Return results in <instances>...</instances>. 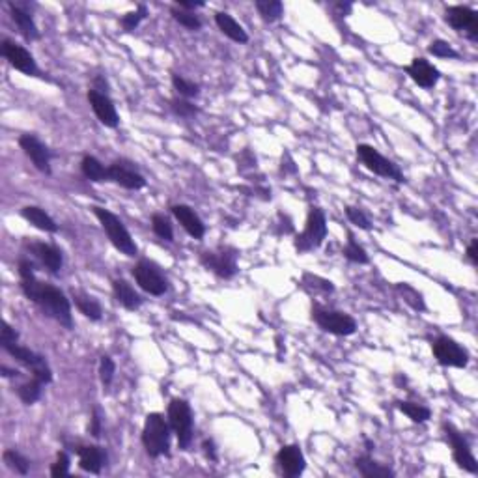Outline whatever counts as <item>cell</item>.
Here are the masks:
<instances>
[{
	"instance_id": "28",
	"label": "cell",
	"mask_w": 478,
	"mask_h": 478,
	"mask_svg": "<svg viewBox=\"0 0 478 478\" xmlns=\"http://www.w3.org/2000/svg\"><path fill=\"white\" fill-rule=\"evenodd\" d=\"M71 297H73V303H75L77 309L81 310V314H84L92 321L101 320L103 310H101V305L97 303V299H94L92 296H86V294H82V291H73Z\"/></svg>"
},
{
	"instance_id": "5",
	"label": "cell",
	"mask_w": 478,
	"mask_h": 478,
	"mask_svg": "<svg viewBox=\"0 0 478 478\" xmlns=\"http://www.w3.org/2000/svg\"><path fill=\"white\" fill-rule=\"evenodd\" d=\"M357 157L361 159V163L365 164L366 169L378 174L387 180H394L396 183H405V176L402 174V170L398 169V164H394L390 159L383 157L374 146L358 144L357 146Z\"/></svg>"
},
{
	"instance_id": "52",
	"label": "cell",
	"mask_w": 478,
	"mask_h": 478,
	"mask_svg": "<svg viewBox=\"0 0 478 478\" xmlns=\"http://www.w3.org/2000/svg\"><path fill=\"white\" fill-rule=\"evenodd\" d=\"M0 372H2V376H4V378H13V376H19V372L10 370L8 366H2V368H0Z\"/></svg>"
},
{
	"instance_id": "2",
	"label": "cell",
	"mask_w": 478,
	"mask_h": 478,
	"mask_svg": "<svg viewBox=\"0 0 478 478\" xmlns=\"http://www.w3.org/2000/svg\"><path fill=\"white\" fill-rule=\"evenodd\" d=\"M92 211H94L95 217L99 219L101 227H103V230H105V233H107V238L111 239V243H113V245L116 247L122 254L129 256V258L137 256L139 249H137V245H135L131 233L127 232L126 224H124V222H122V220H120L113 211H108V209L105 208L94 206Z\"/></svg>"
},
{
	"instance_id": "25",
	"label": "cell",
	"mask_w": 478,
	"mask_h": 478,
	"mask_svg": "<svg viewBox=\"0 0 478 478\" xmlns=\"http://www.w3.org/2000/svg\"><path fill=\"white\" fill-rule=\"evenodd\" d=\"M10 12H12V19L13 23L17 25L19 32L23 34V38L28 39V41H34V39H39V30L32 15L26 10L19 6V4H10Z\"/></svg>"
},
{
	"instance_id": "29",
	"label": "cell",
	"mask_w": 478,
	"mask_h": 478,
	"mask_svg": "<svg viewBox=\"0 0 478 478\" xmlns=\"http://www.w3.org/2000/svg\"><path fill=\"white\" fill-rule=\"evenodd\" d=\"M81 170L84 176L88 178L90 182L101 183V182H111V176H108V166L101 163L99 159L92 157V155H86L82 159Z\"/></svg>"
},
{
	"instance_id": "50",
	"label": "cell",
	"mask_w": 478,
	"mask_h": 478,
	"mask_svg": "<svg viewBox=\"0 0 478 478\" xmlns=\"http://www.w3.org/2000/svg\"><path fill=\"white\" fill-rule=\"evenodd\" d=\"M204 6V2H185V0H180L178 2V8H182L185 12H191V10H196V8Z\"/></svg>"
},
{
	"instance_id": "47",
	"label": "cell",
	"mask_w": 478,
	"mask_h": 478,
	"mask_svg": "<svg viewBox=\"0 0 478 478\" xmlns=\"http://www.w3.org/2000/svg\"><path fill=\"white\" fill-rule=\"evenodd\" d=\"M90 434L94 435L95 439L101 435V415H99V409L95 408L94 411H92V424H90Z\"/></svg>"
},
{
	"instance_id": "16",
	"label": "cell",
	"mask_w": 478,
	"mask_h": 478,
	"mask_svg": "<svg viewBox=\"0 0 478 478\" xmlns=\"http://www.w3.org/2000/svg\"><path fill=\"white\" fill-rule=\"evenodd\" d=\"M19 146L23 148L26 155L30 157V161L39 172L50 174V151L36 135H30V133L23 135L19 139Z\"/></svg>"
},
{
	"instance_id": "35",
	"label": "cell",
	"mask_w": 478,
	"mask_h": 478,
	"mask_svg": "<svg viewBox=\"0 0 478 478\" xmlns=\"http://www.w3.org/2000/svg\"><path fill=\"white\" fill-rule=\"evenodd\" d=\"M2 458H4V461H6V466L10 469L19 472V475H26L28 469H30V461L23 454L17 452V450H6V452L2 454Z\"/></svg>"
},
{
	"instance_id": "7",
	"label": "cell",
	"mask_w": 478,
	"mask_h": 478,
	"mask_svg": "<svg viewBox=\"0 0 478 478\" xmlns=\"http://www.w3.org/2000/svg\"><path fill=\"white\" fill-rule=\"evenodd\" d=\"M327 236V220L325 215L320 208H310L309 219H307V227L299 236L296 238V249L299 252H309L312 249L323 243V239Z\"/></svg>"
},
{
	"instance_id": "32",
	"label": "cell",
	"mask_w": 478,
	"mask_h": 478,
	"mask_svg": "<svg viewBox=\"0 0 478 478\" xmlns=\"http://www.w3.org/2000/svg\"><path fill=\"white\" fill-rule=\"evenodd\" d=\"M398 409L402 411L403 415H408L409 419L413 422H426L432 417V411L428 408H424L422 403H415V402H398L396 403Z\"/></svg>"
},
{
	"instance_id": "45",
	"label": "cell",
	"mask_w": 478,
	"mask_h": 478,
	"mask_svg": "<svg viewBox=\"0 0 478 478\" xmlns=\"http://www.w3.org/2000/svg\"><path fill=\"white\" fill-rule=\"evenodd\" d=\"M303 284H307V286H310V288L321 289V291H325V294H331V291L334 289L333 283H329V280H325V278L314 277V275H305V277H303Z\"/></svg>"
},
{
	"instance_id": "48",
	"label": "cell",
	"mask_w": 478,
	"mask_h": 478,
	"mask_svg": "<svg viewBox=\"0 0 478 478\" xmlns=\"http://www.w3.org/2000/svg\"><path fill=\"white\" fill-rule=\"evenodd\" d=\"M467 258L472 265H478V239H472L471 245L467 247Z\"/></svg>"
},
{
	"instance_id": "40",
	"label": "cell",
	"mask_w": 478,
	"mask_h": 478,
	"mask_svg": "<svg viewBox=\"0 0 478 478\" xmlns=\"http://www.w3.org/2000/svg\"><path fill=\"white\" fill-rule=\"evenodd\" d=\"M170 108L174 111V114H178V116H182V118H193V116H196L198 114V107H195L191 101L187 99H170Z\"/></svg>"
},
{
	"instance_id": "41",
	"label": "cell",
	"mask_w": 478,
	"mask_h": 478,
	"mask_svg": "<svg viewBox=\"0 0 478 478\" xmlns=\"http://www.w3.org/2000/svg\"><path fill=\"white\" fill-rule=\"evenodd\" d=\"M114 372H116L114 361L108 355H103L99 361V378L101 383L105 385V387H111V383H113Z\"/></svg>"
},
{
	"instance_id": "19",
	"label": "cell",
	"mask_w": 478,
	"mask_h": 478,
	"mask_svg": "<svg viewBox=\"0 0 478 478\" xmlns=\"http://www.w3.org/2000/svg\"><path fill=\"white\" fill-rule=\"evenodd\" d=\"M277 463L286 477H299L305 471V456L297 445H286L277 452Z\"/></svg>"
},
{
	"instance_id": "26",
	"label": "cell",
	"mask_w": 478,
	"mask_h": 478,
	"mask_svg": "<svg viewBox=\"0 0 478 478\" xmlns=\"http://www.w3.org/2000/svg\"><path fill=\"white\" fill-rule=\"evenodd\" d=\"M21 215H23V219L28 220L32 227H36L38 230L50 233H55L58 230V224L52 220V217L45 209L38 208V206H26V208L21 209Z\"/></svg>"
},
{
	"instance_id": "8",
	"label": "cell",
	"mask_w": 478,
	"mask_h": 478,
	"mask_svg": "<svg viewBox=\"0 0 478 478\" xmlns=\"http://www.w3.org/2000/svg\"><path fill=\"white\" fill-rule=\"evenodd\" d=\"M133 277L140 288L150 296H163L169 289V280L164 277L157 265L150 260H140L139 264L133 267Z\"/></svg>"
},
{
	"instance_id": "42",
	"label": "cell",
	"mask_w": 478,
	"mask_h": 478,
	"mask_svg": "<svg viewBox=\"0 0 478 478\" xmlns=\"http://www.w3.org/2000/svg\"><path fill=\"white\" fill-rule=\"evenodd\" d=\"M430 55H434L437 58H458V52L450 47V44L443 41V39H435L428 47Z\"/></svg>"
},
{
	"instance_id": "53",
	"label": "cell",
	"mask_w": 478,
	"mask_h": 478,
	"mask_svg": "<svg viewBox=\"0 0 478 478\" xmlns=\"http://www.w3.org/2000/svg\"><path fill=\"white\" fill-rule=\"evenodd\" d=\"M366 450H374V443L366 439Z\"/></svg>"
},
{
	"instance_id": "15",
	"label": "cell",
	"mask_w": 478,
	"mask_h": 478,
	"mask_svg": "<svg viewBox=\"0 0 478 478\" xmlns=\"http://www.w3.org/2000/svg\"><path fill=\"white\" fill-rule=\"evenodd\" d=\"M108 176H111V182L118 183L124 189L129 191H139L146 185L144 176L133 166V163L124 161V159L122 161H114L108 166Z\"/></svg>"
},
{
	"instance_id": "21",
	"label": "cell",
	"mask_w": 478,
	"mask_h": 478,
	"mask_svg": "<svg viewBox=\"0 0 478 478\" xmlns=\"http://www.w3.org/2000/svg\"><path fill=\"white\" fill-rule=\"evenodd\" d=\"M77 454H79V466H81L82 471H88L92 475H99L103 466L107 463V452L95 445L79 447Z\"/></svg>"
},
{
	"instance_id": "14",
	"label": "cell",
	"mask_w": 478,
	"mask_h": 478,
	"mask_svg": "<svg viewBox=\"0 0 478 478\" xmlns=\"http://www.w3.org/2000/svg\"><path fill=\"white\" fill-rule=\"evenodd\" d=\"M445 21L472 41L478 39V13L469 6H450L445 13Z\"/></svg>"
},
{
	"instance_id": "33",
	"label": "cell",
	"mask_w": 478,
	"mask_h": 478,
	"mask_svg": "<svg viewBox=\"0 0 478 478\" xmlns=\"http://www.w3.org/2000/svg\"><path fill=\"white\" fill-rule=\"evenodd\" d=\"M396 289L402 294L403 301L408 303L409 307L413 310H424L426 309V305H424V299H422V294L419 291V289H415L413 286H409V284L405 283H400L396 284Z\"/></svg>"
},
{
	"instance_id": "27",
	"label": "cell",
	"mask_w": 478,
	"mask_h": 478,
	"mask_svg": "<svg viewBox=\"0 0 478 478\" xmlns=\"http://www.w3.org/2000/svg\"><path fill=\"white\" fill-rule=\"evenodd\" d=\"M355 467L357 471L366 478H389L394 477V471L390 467L378 463L376 459H372L370 456H358L355 459Z\"/></svg>"
},
{
	"instance_id": "31",
	"label": "cell",
	"mask_w": 478,
	"mask_h": 478,
	"mask_svg": "<svg viewBox=\"0 0 478 478\" xmlns=\"http://www.w3.org/2000/svg\"><path fill=\"white\" fill-rule=\"evenodd\" d=\"M41 387H44V383L36 378H32L30 381L19 385L17 387V394H19L21 402L26 403V405H32V403L38 402L39 398H41Z\"/></svg>"
},
{
	"instance_id": "34",
	"label": "cell",
	"mask_w": 478,
	"mask_h": 478,
	"mask_svg": "<svg viewBox=\"0 0 478 478\" xmlns=\"http://www.w3.org/2000/svg\"><path fill=\"white\" fill-rule=\"evenodd\" d=\"M172 84H174V88L180 92V95L182 97H196V95H200V84H196L195 81H189V79H185V77L178 75V73H172Z\"/></svg>"
},
{
	"instance_id": "30",
	"label": "cell",
	"mask_w": 478,
	"mask_h": 478,
	"mask_svg": "<svg viewBox=\"0 0 478 478\" xmlns=\"http://www.w3.org/2000/svg\"><path fill=\"white\" fill-rule=\"evenodd\" d=\"M254 6L265 23H275L283 17L284 4L280 0H256Z\"/></svg>"
},
{
	"instance_id": "24",
	"label": "cell",
	"mask_w": 478,
	"mask_h": 478,
	"mask_svg": "<svg viewBox=\"0 0 478 478\" xmlns=\"http://www.w3.org/2000/svg\"><path fill=\"white\" fill-rule=\"evenodd\" d=\"M215 23H217V26L220 28V32H222L227 38L236 41V44H247V41H249V34L245 32V28L239 25L238 21L233 19L230 13H215Z\"/></svg>"
},
{
	"instance_id": "38",
	"label": "cell",
	"mask_w": 478,
	"mask_h": 478,
	"mask_svg": "<svg viewBox=\"0 0 478 478\" xmlns=\"http://www.w3.org/2000/svg\"><path fill=\"white\" fill-rule=\"evenodd\" d=\"M148 17V8L144 6V4H140L135 12H129L126 13L122 19H120V25H122V28L126 32H133L137 26H139V23L142 19H146Z\"/></svg>"
},
{
	"instance_id": "10",
	"label": "cell",
	"mask_w": 478,
	"mask_h": 478,
	"mask_svg": "<svg viewBox=\"0 0 478 478\" xmlns=\"http://www.w3.org/2000/svg\"><path fill=\"white\" fill-rule=\"evenodd\" d=\"M432 350L439 365L452 366V368H466L469 365V352L450 336H445V334L437 336L432 344Z\"/></svg>"
},
{
	"instance_id": "20",
	"label": "cell",
	"mask_w": 478,
	"mask_h": 478,
	"mask_svg": "<svg viewBox=\"0 0 478 478\" xmlns=\"http://www.w3.org/2000/svg\"><path fill=\"white\" fill-rule=\"evenodd\" d=\"M170 209H172V215L176 217L178 222L182 224L183 230L189 233L191 238H204L206 227H204V222H202V219L198 217L195 209L191 208V206H185V204H176V206H172Z\"/></svg>"
},
{
	"instance_id": "46",
	"label": "cell",
	"mask_w": 478,
	"mask_h": 478,
	"mask_svg": "<svg viewBox=\"0 0 478 478\" xmlns=\"http://www.w3.org/2000/svg\"><path fill=\"white\" fill-rule=\"evenodd\" d=\"M17 338H19V333H17V331H15L8 321H4V325H2V336H0V344H2V347L10 346V344H15Z\"/></svg>"
},
{
	"instance_id": "37",
	"label": "cell",
	"mask_w": 478,
	"mask_h": 478,
	"mask_svg": "<svg viewBox=\"0 0 478 478\" xmlns=\"http://www.w3.org/2000/svg\"><path fill=\"white\" fill-rule=\"evenodd\" d=\"M170 13H172L174 21H178L180 25L185 26L187 30H198V28L202 26V21L198 19L193 12H185V10H182V8L174 6L172 10H170Z\"/></svg>"
},
{
	"instance_id": "9",
	"label": "cell",
	"mask_w": 478,
	"mask_h": 478,
	"mask_svg": "<svg viewBox=\"0 0 478 478\" xmlns=\"http://www.w3.org/2000/svg\"><path fill=\"white\" fill-rule=\"evenodd\" d=\"M4 350H6L15 361H19L21 365L26 366V368L32 372V378L39 379L44 385L52 381V372H50L45 357L38 355L36 352H32L30 347L19 346V344L15 342V344H10V346L4 347Z\"/></svg>"
},
{
	"instance_id": "1",
	"label": "cell",
	"mask_w": 478,
	"mask_h": 478,
	"mask_svg": "<svg viewBox=\"0 0 478 478\" xmlns=\"http://www.w3.org/2000/svg\"><path fill=\"white\" fill-rule=\"evenodd\" d=\"M19 275L23 294L32 303H36L39 309L44 310L45 316L57 320L66 329L73 327L70 299L64 296L62 289L55 288L50 284L39 283L38 278L34 277V265L30 262H25V264L19 265Z\"/></svg>"
},
{
	"instance_id": "13",
	"label": "cell",
	"mask_w": 478,
	"mask_h": 478,
	"mask_svg": "<svg viewBox=\"0 0 478 478\" xmlns=\"http://www.w3.org/2000/svg\"><path fill=\"white\" fill-rule=\"evenodd\" d=\"M0 52H2V57L10 62V66L15 68L17 71H21V73L32 77L39 75L38 64H36L34 57H32L25 47H21V45H17L15 41H12V39H2Z\"/></svg>"
},
{
	"instance_id": "22",
	"label": "cell",
	"mask_w": 478,
	"mask_h": 478,
	"mask_svg": "<svg viewBox=\"0 0 478 478\" xmlns=\"http://www.w3.org/2000/svg\"><path fill=\"white\" fill-rule=\"evenodd\" d=\"M30 251L36 254V258L41 262V265L49 273H52V275L60 273L64 264V256L60 249H57L55 245H49V243H34V245H30Z\"/></svg>"
},
{
	"instance_id": "17",
	"label": "cell",
	"mask_w": 478,
	"mask_h": 478,
	"mask_svg": "<svg viewBox=\"0 0 478 478\" xmlns=\"http://www.w3.org/2000/svg\"><path fill=\"white\" fill-rule=\"evenodd\" d=\"M88 101L90 105H92V111H94L95 116H97V120H99L103 126L111 127V129L118 127L120 116L116 113V108H114V103L107 94H99L95 90H90Z\"/></svg>"
},
{
	"instance_id": "39",
	"label": "cell",
	"mask_w": 478,
	"mask_h": 478,
	"mask_svg": "<svg viewBox=\"0 0 478 478\" xmlns=\"http://www.w3.org/2000/svg\"><path fill=\"white\" fill-rule=\"evenodd\" d=\"M151 228H153V232L157 233L161 239H164V241H172V238H174L172 224H170V220L166 219L164 215H153V217H151Z\"/></svg>"
},
{
	"instance_id": "44",
	"label": "cell",
	"mask_w": 478,
	"mask_h": 478,
	"mask_svg": "<svg viewBox=\"0 0 478 478\" xmlns=\"http://www.w3.org/2000/svg\"><path fill=\"white\" fill-rule=\"evenodd\" d=\"M70 472V456L66 452L57 454V461L50 467V477H66Z\"/></svg>"
},
{
	"instance_id": "51",
	"label": "cell",
	"mask_w": 478,
	"mask_h": 478,
	"mask_svg": "<svg viewBox=\"0 0 478 478\" xmlns=\"http://www.w3.org/2000/svg\"><path fill=\"white\" fill-rule=\"evenodd\" d=\"M275 344H277V357L278 361H284V353H286V347H284V340L280 334L275 336Z\"/></svg>"
},
{
	"instance_id": "4",
	"label": "cell",
	"mask_w": 478,
	"mask_h": 478,
	"mask_svg": "<svg viewBox=\"0 0 478 478\" xmlns=\"http://www.w3.org/2000/svg\"><path fill=\"white\" fill-rule=\"evenodd\" d=\"M169 424L178 435L180 448L187 450L193 441V413L189 403L182 398H174L169 403Z\"/></svg>"
},
{
	"instance_id": "3",
	"label": "cell",
	"mask_w": 478,
	"mask_h": 478,
	"mask_svg": "<svg viewBox=\"0 0 478 478\" xmlns=\"http://www.w3.org/2000/svg\"><path fill=\"white\" fill-rule=\"evenodd\" d=\"M142 445L151 458L166 456L170 448V424L161 413H150L144 421Z\"/></svg>"
},
{
	"instance_id": "49",
	"label": "cell",
	"mask_w": 478,
	"mask_h": 478,
	"mask_svg": "<svg viewBox=\"0 0 478 478\" xmlns=\"http://www.w3.org/2000/svg\"><path fill=\"white\" fill-rule=\"evenodd\" d=\"M204 452H206V456H208L211 461H217V450H215V443L211 439H206L204 441Z\"/></svg>"
},
{
	"instance_id": "23",
	"label": "cell",
	"mask_w": 478,
	"mask_h": 478,
	"mask_svg": "<svg viewBox=\"0 0 478 478\" xmlns=\"http://www.w3.org/2000/svg\"><path fill=\"white\" fill-rule=\"evenodd\" d=\"M113 291H114V297H116V301L124 307V309L127 310H137L142 307V303H144V299L135 291V288H133L131 284L127 283V280H124V278H116L113 283Z\"/></svg>"
},
{
	"instance_id": "36",
	"label": "cell",
	"mask_w": 478,
	"mask_h": 478,
	"mask_svg": "<svg viewBox=\"0 0 478 478\" xmlns=\"http://www.w3.org/2000/svg\"><path fill=\"white\" fill-rule=\"evenodd\" d=\"M344 256H346L350 262H355V264H368V254H366L365 249L353 239L352 233L347 236V245L344 247Z\"/></svg>"
},
{
	"instance_id": "11",
	"label": "cell",
	"mask_w": 478,
	"mask_h": 478,
	"mask_svg": "<svg viewBox=\"0 0 478 478\" xmlns=\"http://www.w3.org/2000/svg\"><path fill=\"white\" fill-rule=\"evenodd\" d=\"M443 430H445V435H447L448 445L452 447L454 461L458 463L459 469L477 475L478 463H477V459H475V456H472L471 447H469V443H467L466 437L459 434L458 430L454 428L452 424H445Z\"/></svg>"
},
{
	"instance_id": "6",
	"label": "cell",
	"mask_w": 478,
	"mask_h": 478,
	"mask_svg": "<svg viewBox=\"0 0 478 478\" xmlns=\"http://www.w3.org/2000/svg\"><path fill=\"white\" fill-rule=\"evenodd\" d=\"M312 320L320 325L325 333L336 334V336H350L357 331V321L346 312L323 309V307H312Z\"/></svg>"
},
{
	"instance_id": "12",
	"label": "cell",
	"mask_w": 478,
	"mask_h": 478,
	"mask_svg": "<svg viewBox=\"0 0 478 478\" xmlns=\"http://www.w3.org/2000/svg\"><path fill=\"white\" fill-rule=\"evenodd\" d=\"M238 254L230 249H222V251L202 252L200 262L204 267L213 271L215 275L220 278H232L238 273Z\"/></svg>"
},
{
	"instance_id": "43",
	"label": "cell",
	"mask_w": 478,
	"mask_h": 478,
	"mask_svg": "<svg viewBox=\"0 0 478 478\" xmlns=\"http://www.w3.org/2000/svg\"><path fill=\"white\" fill-rule=\"evenodd\" d=\"M346 215H347V219L352 220L353 224H355L357 228H361V230H370L372 228L370 219L366 217V213L361 208H353V206H347Z\"/></svg>"
},
{
	"instance_id": "18",
	"label": "cell",
	"mask_w": 478,
	"mask_h": 478,
	"mask_svg": "<svg viewBox=\"0 0 478 478\" xmlns=\"http://www.w3.org/2000/svg\"><path fill=\"white\" fill-rule=\"evenodd\" d=\"M405 71L421 88H434L437 81H439V70L435 68L434 64H430L426 58H415L405 68Z\"/></svg>"
}]
</instances>
